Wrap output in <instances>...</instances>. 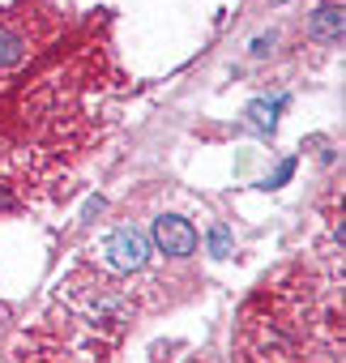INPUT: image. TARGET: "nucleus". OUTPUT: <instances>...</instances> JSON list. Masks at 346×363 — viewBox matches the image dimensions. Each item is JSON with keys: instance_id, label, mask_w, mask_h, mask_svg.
I'll list each match as a JSON object with an SVG mask.
<instances>
[{"instance_id": "f257e3e1", "label": "nucleus", "mask_w": 346, "mask_h": 363, "mask_svg": "<svg viewBox=\"0 0 346 363\" xmlns=\"http://www.w3.org/2000/svg\"><path fill=\"white\" fill-rule=\"evenodd\" d=\"M150 240H154V248H158V252L176 257V261L193 257V252H197V244H201L197 227H193L184 214H158V218H154V231H150Z\"/></svg>"}, {"instance_id": "f03ea898", "label": "nucleus", "mask_w": 346, "mask_h": 363, "mask_svg": "<svg viewBox=\"0 0 346 363\" xmlns=\"http://www.w3.org/2000/svg\"><path fill=\"white\" fill-rule=\"evenodd\" d=\"M103 252H107V265H111V269L137 274V269H145V261H150V240H145L137 227H116V231L107 235Z\"/></svg>"}, {"instance_id": "7ed1b4c3", "label": "nucleus", "mask_w": 346, "mask_h": 363, "mask_svg": "<svg viewBox=\"0 0 346 363\" xmlns=\"http://www.w3.org/2000/svg\"><path fill=\"white\" fill-rule=\"evenodd\" d=\"M308 35H312L316 43H325V48H337V43H342V5H320V9H312Z\"/></svg>"}, {"instance_id": "20e7f679", "label": "nucleus", "mask_w": 346, "mask_h": 363, "mask_svg": "<svg viewBox=\"0 0 346 363\" xmlns=\"http://www.w3.org/2000/svg\"><path fill=\"white\" fill-rule=\"evenodd\" d=\"M291 103V94H274V99H252L248 103V124L261 133V137H274L278 128V111Z\"/></svg>"}, {"instance_id": "39448f33", "label": "nucleus", "mask_w": 346, "mask_h": 363, "mask_svg": "<svg viewBox=\"0 0 346 363\" xmlns=\"http://www.w3.org/2000/svg\"><path fill=\"white\" fill-rule=\"evenodd\" d=\"M26 56V39L13 26H0V69H13Z\"/></svg>"}, {"instance_id": "423d86ee", "label": "nucleus", "mask_w": 346, "mask_h": 363, "mask_svg": "<svg viewBox=\"0 0 346 363\" xmlns=\"http://www.w3.org/2000/svg\"><path fill=\"white\" fill-rule=\"evenodd\" d=\"M206 248H210L214 261H227V257L235 252V235H231V227H227V223H214V227L206 231Z\"/></svg>"}, {"instance_id": "0eeeda50", "label": "nucleus", "mask_w": 346, "mask_h": 363, "mask_svg": "<svg viewBox=\"0 0 346 363\" xmlns=\"http://www.w3.org/2000/svg\"><path fill=\"white\" fill-rule=\"evenodd\" d=\"M295 167H299L295 158H282V162L274 167V175H265V179H261V189H265V193H269V189H282V184H286V179L295 175Z\"/></svg>"}, {"instance_id": "6e6552de", "label": "nucleus", "mask_w": 346, "mask_h": 363, "mask_svg": "<svg viewBox=\"0 0 346 363\" xmlns=\"http://www.w3.org/2000/svg\"><path fill=\"white\" fill-rule=\"evenodd\" d=\"M274 43H278V35H274V30H269V35H257V39H252V56H257V60H261V56H269V52H274Z\"/></svg>"}, {"instance_id": "1a4fd4ad", "label": "nucleus", "mask_w": 346, "mask_h": 363, "mask_svg": "<svg viewBox=\"0 0 346 363\" xmlns=\"http://www.w3.org/2000/svg\"><path fill=\"white\" fill-rule=\"evenodd\" d=\"M103 210H107V201H103V197H90V201L82 206V218H86V223H94V214H103Z\"/></svg>"}, {"instance_id": "9d476101", "label": "nucleus", "mask_w": 346, "mask_h": 363, "mask_svg": "<svg viewBox=\"0 0 346 363\" xmlns=\"http://www.w3.org/2000/svg\"><path fill=\"white\" fill-rule=\"evenodd\" d=\"M13 206H18V201H13V193H9V189H0V214L13 210Z\"/></svg>"}]
</instances>
